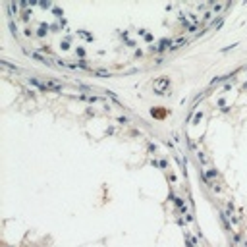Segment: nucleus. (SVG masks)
Segmentation results:
<instances>
[{
    "label": "nucleus",
    "mask_w": 247,
    "mask_h": 247,
    "mask_svg": "<svg viewBox=\"0 0 247 247\" xmlns=\"http://www.w3.org/2000/svg\"><path fill=\"white\" fill-rule=\"evenodd\" d=\"M168 85V79L166 77H162V79H158L157 83H155V91L158 93V95H162V91H164V87Z\"/></svg>",
    "instance_id": "1"
}]
</instances>
